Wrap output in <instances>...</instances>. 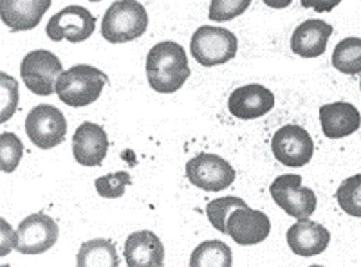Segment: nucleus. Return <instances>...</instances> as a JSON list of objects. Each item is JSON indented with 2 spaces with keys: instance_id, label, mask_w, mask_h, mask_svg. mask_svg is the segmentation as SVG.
<instances>
[{
  "instance_id": "nucleus-1",
  "label": "nucleus",
  "mask_w": 361,
  "mask_h": 267,
  "mask_svg": "<svg viewBox=\"0 0 361 267\" xmlns=\"http://www.w3.org/2000/svg\"><path fill=\"white\" fill-rule=\"evenodd\" d=\"M148 85L161 94H172L190 78L188 56L185 47L177 42H159L148 51L147 63Z\"/></svg>"
},
{
  "instance_id": "nucleus-2",
  "label": "nucleus",
  "mask_w": 361,
  "mask_h": 267,
  "mask_svg": "<svg viewBox=\"0 0 361 267\" xmlns=\"http://www.w3.org/2000/svg\"><path fill=\"white\" fill-rule=\"evenodd\" d=\"M107 82V74L102 73L98 67L78 63L58 76L56 94L60 101L69 107H87L90 103L98 101Z\"/></svg>"
},
{
  "instance_id": "nucleus-3",
  "label": "nucleus",
  "mask_w": 361,
  "mask_h": 267,
  "mask_svg": "<svg viewBox=\"0 0 361 267\" xmlns=\"http://www.w3.org/2000/svg\"><path fill=\"white\" fill-rule=\"evenodd\" d=\"M147 27V9L137 0H116L102 18V37L109 44L137 40Z\"/></svg>"
},
{
  "instance_id": "nucleus-4",
  "label": "nucleus",
  "mask_w": 361,
  "mask_h": 267,
  "mask_svg": "<svg viewBox=\"0 0 361 267\" xmlns=\"http://www.w3.org/2000/svg\"><path fill=\"white\" fill-rule=\"evenodd\" d=\"M238 40L230 29L202 25L193 33L190 53L202 67H215L231 62L237 56Z\"/></svg>"
},
{
  "instance_id": "nucleus-5",
  "label": "nucleus",
  "mask_w": 361,
  "mask_h": 267,
  "mask_svg": "<svg viewBox=\"0 0 361 267\" xmlns=\"http://www.w3.org/2000/svg\"><path fill=\"white\" fill-rule=\"evenodd\" d=\"M269 194L279 208L296 221L309 218L316 211L318 199L311 188L302 186V175L286 173L271 182Z\"/></svg>"
},
{
  "instance_id": "nucleus-6",
  "label": "nucleus",
  "mask_w": 361,
  "mask_h": 267,
  "mask_svg": "<svg viewBox=\"0 0 361 267\" xmlns=\"http://www.w3.org/2000/svg\"><path fill=\"white\" fill-rule=\"evenodd\" d=\"M63 73L62 62L47 49L31 51L20 63L22 82L37 96H51L56 92V80Z\"/></svg>"
},
{
  "instance_id": "nucleus-7",
  "label": "nucleus",
  "mask_w": 361,
  "mask_h": 267,
  "mask_svg": "<svg viewBox=\"0 0 361 267\" xmlns=\"http://www.w3.org/2000/svg\"><path fill=\"white\" fill-rule=\"evenodd\" d=\"M25 134L35 147L51 150L66 139V116L53 105H37L25 116Z\"/></svg>"
},
{
  "instance_id": "nucleus-8",
  "label": "nucleus",
  "mask_w": 361,
  "mask_h": 267,
  "mask_svg": "<svg viewBox=\"0 0 361 267\" xmlns=\"http://www.w3.org/2000/svg\"><path fill=\"white\" fill-rule=\"evenodd\" d=\"M186 177L195 188L204 192H221L235 182L233 166L217 154H197L186 163Z\"/></svg>"
},
{
  "instance_id": "nucleus-9",
  "label": "nucleus",
  "mask_w": 361,
  "mask_h": 267,
  "mask_svg": "<svg viewBox=\"0 0 361 267\" xmlns=\"http://www.w3.org/2000/svg\"><path fill=\"white\" fill-rule=\"evenodd\" d=\"M271 152L280 165L302 168L314 156V143L309 132L300 125H286L271 139Z\"/></svg>"
},
{
  "instance_id": "nucleus-10",
  "label": "nucleus",
  "mask_w": 361,
  "mask_h": 267,
  "mask_svg": "<svg viewBox=\"0 0 361 267\" xmlns=\"http://www.w3.org/2000/svg\"><path fill=\"white\" fill-rule=\"evenodd\" d=\"M96 29V17L83 6H67L49 18L45 33L53 42L67 40L80 44L92 37Z\"/></svg>"
},
{
  "instance_id": "nucleus-11",
  "label": "nucleus",
  "mask_w": 361,
  "mask_h": 267,
  "mask_svg": "<svg viewBox=\"0 0 361 267\" xmlns=\"http://www.w3.org/2000/svg\"><path fill=\"white\" fill-rule=\"evenodd\" d=\"M18 242L15 249L22 255H42L58 242V224L45 213H33L25 217L17 228Z\"/></svg>"
},
{
  "instance_id": "nucleus-12",
  "label": "nucleus",
  "mask_w": 361,
  "mask_h": 267,
  "mask_svg": "<svg viewBox=\"0 0 361 267\" xmlns=\"http://www.w3.org/2000/svg\"><path fill=\"white\" fill-rule=\"evenodd\" d=\"M271 233V221L264 211L253 210L250 206L235 208L226 221V235L238 246H257L264 242Z\"/></svg>"
},
{
  "instance_id": "nucleus-13",
  "label": "nucleus",
  "mask_w": 361,
  "mask_h": 267,
  "mask_svg": "<svg viewBox=\"0 0 361 267\" xmlns=\"http://www.w3.org/2000/svg\"><path fill=\"white\" fill-rule=\"evenodd\" d=\"M273 107L275 94L260 83L237 87L228 99V111L238 120H259L269 114Z\"/></svg>"
},
{
  "instance_id": "nucleus-14",
  "label": "nucleus",
  "mask_w": 361,
  "mask_h": 267,
  "mask_svg": "<svg viewBox=\"0 0 361 267\" xmlns=\"http://www.w3.org/2000/svg\"><path fill=\"white\" fill-rule=\"evenodd\" d=\"M109 154V137L102 125L85 121L73 136L74 161L82 166H99Z\"/></svg>"
},
{
  "instance_id": "nucleus-15",
  "label": "nucleus",
  "mask_w": 361,
  "mask_h": 267,
  "mask_svg": "<svg viewBox=\"0 0 361 267\" xmlns=\"http://www.w3.org/2000/svg\"><path fill=\"white\" fill-rule=\"evenodd\" d=\"M286 239H288L289 249L295 255L311 259V256L322 255L327 249L329 242H331V233L327 228L318 222L304 218L289 228Z\"/></svg>"
},
{
  "instance_id": "nucleus-16",
  "label": "nucleus",
  "mask_w": 361,
  "mask_h": 267,
  "mask_svg": "<svg viewBox=\"0 0 361 267\" xmlns=\"http://www.w3.org/2000/svg\"><path fill=\"white\" fill-rule=\"evenodd\" d=\"M53 0H0V18L15 33L31 31L42 22Z\"/></svg>"
},
{
  "instance_id": "nucleus-17",
  "label": "nucleus",
  "mask_w": 361,
  "mask_h": 267,
  "mask_svg": "<svg viewBox=\"0 0 361 267\" xmlns=\"http://www.w3.org/2000/svg\"><path fill=\"white\" fill-rule=\"evenodd\" d=\"M123 255L128 267H161L164 263V246L154 231H134L125 240Z\"/></svg>"
},
{
  "instance_id": "nucleus-18",
  "label": "nucleus",
  "mask_w": 361,
  "mask_h": 267,
  "mask_svg": "<svg viewBox=\"0 0 361 267\" xmlns=\"http://www.w3.org/2000/svg\"><path fill=\"white\" fill-rule=\"evenodd\" d=\"M320 123L325 137L343 139L360 130L361 114L353 103L334 101L320 107Z\"/></svg>"
},
{
  "instance_id": "nucleus-19",
  "label": "nucleus",
  "mask_w": 361,
  "mask_h": 267,
  "mask_svg": "<svg viewBox=\"0 0 361 267\" xmlns=\"http://www.w3.org/2000/svg\"><path fill=\"white\" fill-rule=\"evenodd\" d=\"M333 25L320 18H309L295 29L291 51L302 58H318L327 51V42L333 35Z\"/></svg>"
},
{
  "instance_id": "nucleus-20",
  "label": "nucleus",
  "mask_w": 361,
  "mask_h": 267,
  "mask_svg": "<svg viewBox=\"0 0 361 267\" xmlns=\"http://www.w3.org/2000/svg\"><path fill=\"white\" fill-rule=\"evenodd\" d=\"M78 267H118L119 259L116 246L107 239L87 240L76 255Z\"/></svg>"
},
{
  "instance_id": "nucleus-21",
  "label": "nucleus",
  "mask_w": 361,
  "mask_h": 267,
  "mask_svg": "<svg viewBox=\"0 0 361 267\" xmlns=\"http://www.w3.org/2000/svg\"><path fill=\"white\" fill-rule=\"evenodd\" d=\"M192 267H231L233 255L231 247L222 240H206L193 249L190 256Z\"/></svg>"
},
{
  "instance_id": "nucleus-22",
  "label": "nucleus",
  "mask_w": 361,
  "mask_h": 267,
  "mask_svg": "<svg viewBox=\"0 0 361 267\" xmlns=\"http://www.w3.org/2000/svg\"><path fill=\"white\" fill-rule=\"evenodd\" d=\"M333 67L341 74H361V38H343L333 51Z\"/></svg>"
},
{
  "instance_id": "nucleus-23",
  "label": "nucleus",
  "mask_w": 361,
  "mask_h": 267,
  "mask_svg": "<svg viewBox=\"0 0 361 267\" xmlns=\"http://www.w3.org/2000/svg\"><path fill=\"white\" fill-rule=\"evenodd\" d=\"M336 201L341 211L350 217L361 218V173L347 177L336 190Z\"/></svg>"
},
{
  "instance_id": "nucleus-24",
  "label": "nucleus",
  "mask_w": 361,
  "mask_h": 267,
  "mask_svg": "<svg viewBox=\"0 0 361 267\" xmlns=\"http://www.w3.org/2000/svg\"><path fill=\"white\" fill-rule=\"evenodd\" d=\"M24 154V147L17 134L2 132L0 134V168L4 173H11L18 168Z\"/></svg>"
},
{
  "instance_id": "nucleus-25",
  "label": "nucleus",
  "mask_w": 361,
  "mask_h": 267,
  "mask_svg": "<svg viewBox=\"0 0 361 267\" xmlns=\"http://www.w3.org/2000/svg\"><path fill=\"white\" fill-rule=\"evenodd\" d=\"M247 206L240 197H221L215 201H209L206 204V215H208L209 224L221 233H226V221L230 217L235 208H243Z\"/></svg>"
},
{
  "instance_id": "nucleus-26",
  "label": "nucleus",
  "mask_w": 361,
  "mask_h": 267,
  "mask_svg": "<svg viewBox=\"0 0 361 267\" xmlns=\"http://www.w3.org/2000/svg\"><path fill=\"white\" fill-rule=\"evenodd\" d=\"M132 182L130 173L127 172H116L107 173L96 179L94 186L99 197L103 199H119L125 195V190Z\"/></svg>"
},
{
  "instance_id": "nucleus-27",
  "label": "nucleus",
  "mask_w": 361,
  "mask_h": 267,
  "mask_svg": "<svg viewBox=\"0 0 361 267\" xmlns=\"http://www.w3.org/2000/svg\"><path fill=\"white\" fill-rule=\"evenodd\" d=\"M0 92H2L0 123H6V121L11 120V116L18 108V83L8 73H0Z\"/></svg>"
},
{
  "instance_id": "nucleus-28",
  "label": "nucleus",
  "mask_w": 361,
  "mask_h": 267,
  "mask_svg": "<svg viewBox=\"0 0 361 267\" xmlns=\"http://www.w3.org/2000/svg\"><path fill=\"white\" fill-rule=\"evenodd\" d=\"M251 6V0H212L209 2V20L228 22L240 17Z\"/></svg>"
},
{
  "instance_id": "nucleus-29",
  "label": "nucleus",
  "mask_w": 361,
  "mask_h": 267,
  "mask_svg": "<svg viewBox=\"0 0 361 267\" xmlns=\"http://www.w3.org/2000/svg\"><path fill=\"white\" fill-rule=\"evenodd\" d=\"M18 242V233L11 230V226L8 224V221H2V247H0V256H6L11 249L17 247Z\"/></svg>"
},
{
  "instance_id": "nucleus-30",
  "label": "nucleus",
  "mask_w": 361,
  "mask_h": 267,
  "mask_svg": "<svg viewBox=\"0 0 361 267\" xmlns=\"http://www.w3.org/2000/svg\"><path fill=\"white\" fill-rule=\"evenodd\" d=\"M300 2L302 8L314 9L316 13H329L341 4V0H300Z\"/></svg>"
},
{
  "instance_id": "nucleus-31",
  "label": "nucleus",
  "mask_w": 361,
  "mask_h": 267,
  "mask_svg": "<svg viewBox=\"0 0 361 267\" xmlns=\"http://www.w3.org/2000/svg\"><path fill=\"white\" fill-rule=\"evenodd\" d=\"M264 4L267 6V8H273V9H286L291 6L293 0H262Z\"/></svg>"
},
{
  "instance_id": "nucleus-32",
  "label": "nucleus",
  "mask_w": 361,
  "mask_h": 267,
  "mask_svg": "<svg viewBox=\"0 0 361 267\" xmlns=\"http://www.w3.org/2000/svg\"><path fill=\"white\" fill-rule=\"evenodd\" d=\"M89 2H102V0H89Z\"/></svg>"
},
{
  "instance_id": "nucleus-33",
  "label": "nucleus",
  "mask_w": 361,
  "mask_h": 267,
  "mask_svg": "<svg viewBox=\"0 0 361 267\" xmlns=\"http://www.w3.org/2000/svg\"><path fill=\"white\" fill-rule=\"evenodd\" d=\"M360 91H361V80H360Z\"/></svg>"
}]
</instances>
